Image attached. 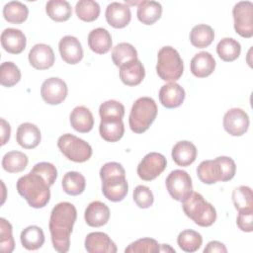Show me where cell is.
Wrapping results in <instances>:
<instances>
[{
  "mask_svg": "<svg viewBox=\"0 0 253 253\" xmlns=\"http://www.w3.org/2000/svg\"><path fill=\"white\" fill-rule=\"evenodd\" d=\"M205 253H214V252H219V253H226L227 249L224 244H222L219 241H211L208 243L206 248L204 249Z\"/></svg>",
  "mask_w": 253,
  "mask_h": 253,
  "instance_id": "cell-47",
  "label": "cell"
},
{
  "mask_svg": "<svg viewBox=\"0 0 253 253\" xmlns=\"http://www.w3.org/2000/svg\"><path fill=\"white\" fill-rule=\"evenodd\" d=\"M232 201L238 211L253 210L252 190L248 186H239L232 192Z\"/></svg>",
  "mask_w": 253,
  "mask_h": 253,
  "instance_id": "cell-39",
  "label": "cell"
},
{
  "mask_svg": "<svg viewBox=\"0 0 253 253\" xmlns=\"http://www.w3.org/2000/svg\"><path fill=\"white\" fill-rule=\"evenodd\" d=\"M84 218L89 226H103L109 221L110 210L106 204L100 201H94L87 206L84 212Z\"/></svg>",
  "mask_w": 253,
  "mask_h": 253,
  "instance_id": "cell-22",
  "label": "cell"
},
{
  "mask_svg": "<svg viewBox=\"0 0 253 253\" xmlns=\"http://www.w3.org/2000/svg\"><path fill=\"white\" fill-rule=\"evenodd\" d=\"M160 251V244L153 238H141L130 243L126 249V253H157Z\"/></svg>",
  "mask_w": 253,
  "mask_h": 253,
  "instance_id": "cell-43",
  "label": "cell"
},
{
  "mask_svg": "<svg viewBox=\"0 0 253 253\" xmlns=\"http://www.w3.org/2000/svg\"><path fill=\"white\" fill-rule=\"evenodd\" d=\"M99 115L101 120H123L125 107L116 100H108L100 105Z\"/></svg>",
  "mask_w": 253,
  "mask_h": 253,
  "instance_id": "cell-41",
  "label": "cell"
},
{
  "mask_svg": "<svg viewBox=\"0 0 253 253\" xmlns=\"http://www.w3.org/2000/svg\"><path fill=\"white\" fill-rule=\"evenodd\" d=\"M191 72L198 78L210 76L215 68V60L208 51H201L194 55L190 64Z\"/></svg>",
  "mask_w": 253,
  "mask_h": 253,
  "instance_id": "cell-23",
  "label": "cell"
},
{
  "mask_svg": "<svg viewBox=\"0 0 253 253\" xmlns=\"http://www.w3.org/2000/svg\"><path fill=\"white\" fill-rule=\"evenodd\" d=\"M77 211L73 204L61 202L53 207L49 217V231L53 248L65 253L70 248V235L76 221Z\"/></svg>",
  "mask_w": 253,
  "mask_h": 253,
  "instance_id": "cell-1",
  "label": "cell"
},
{
  "mask_svg": "<svg viewBox=\"0 0 253 253\" xmlns=\"http://www.w3.org/2000/svg\"><path fill=\"white\" fill-rule=\"evenodd\" d=\"M60 56L68 64H77L83 58V48L79 40L73 36H65L59 41Z\"/></svg>",
  "mask_w": 253,
  "mask_h": 253,
  "instance_id": "cell-16",
  "label": "cell"
},
{
  "mask_svg": "<svg viewBox=\"0 0 253 253\" xmlns=\"http://www.w3.org/2000/svg\"><path fill=\"white\" fill-rule=\"evenodd\" d=\"M236 172V165L228 156H218L213 160L202 161L197 167V175L204 184H214L231 180Z\"/></svg>",
  "mask_w": 253,
  "mask_h": 253,
  "instance_id": "cell-4",
  "label": "cell"
},
{
  "mask_svg": "<svg viewBox=\"0 0 253 253\" xmlns=\"http://www.w3.org/2000/svg\"><path fill=\"white\" fill-rule=\"evenodd\" d=\"M112 44L111 34L104 28L94 29L88 35V45L95 53H107L111 49Z\"/></svg>",
  "mask_w": 253,
  "mask_h": 253,
  "instance_id": "cell-26",
  "label": "cell"
},
{
  "mask_svg": "<svg viewBox=\"0 0 253 253\" xmlns=\"http://www.w3.org/2000/svg\"><path fill=\"white\" fill-rule=\"evenodd\" d=\"M63 191L70 196H78L82 194L86 187L85 177L76 171L67 172L61 182Z\"/></svg>",
  "mask_w": 253,
  "mask_h": 253,
  "instance_id": "cell-31",
  "label": "cell"
},
{
  "mask_svg": "<svg viewBox=\"0 0 253 253\" xmlns=\"http://www.w3.org/2000/svg\"><path fill=\"white\" fill-rule=\"evenodd\" d=\"M172 159L174 162L182 167L191 165L197 158L196 146L188 140L178 141L172 148Z\"/></svg>",
  "mask_w": 253,
  "mask_h": 253,
  "instance_id": "cell-24",
  "label": "cell"
},
{
  "mask_svg": "<svg viewBox=\"0 0 253 253\" xmlns=\"http://www.w3.org/2000/svg\"><path fill=\"white\" fill-rule=\"evenodd\" d=\"M1 44L7 52L12 54H19L26 47V36L19 29H5L1 34Z\"/></svg>",
  "mask_w": 253,
  "mask_h": 253,
  "instance_id": "cell-20",
  "label": "cell"
},
{
  "mask_svg": "<svg viewBox=\"0 0 253 253\" xmlns=\"http://www.w3.org/2000/svg\"><path fill=\"white\" fill-rule=\"evenodd\" d=\"M185 90L176 82L163 85L159 90V101L167 109L180 107L185 100Z\"/></svg>",
  "mask_w": 253,
  "mask_h": 253,
  "instance_id": "cell-18",
  "label": "cell"
},
{
  "mask_svg": "<svg viewBox=\"0 0 253 253\" xmlns=\"http://www.w3.org/2000/svg\"><path fill=\"white\" fill-rule=\"evenodd\" d=\"M133 201L138 208L148 209L154 202L153 193L147 186L138 185L133 190Z\"/></svg>",
  "mask_w": 253,
  "mask_h": 253,
  "instance_id": "cell-44",
  "label": "cell"
},
{
  "mask_svg": "<svg viewBox=\"0 0 253 253\" xmlns=\"http://www.w3.org/2000/svg\"><path fill=\"white\" fill-rule=\"evenodd\" d=\"M99 132L101 137L106 141H119L125 133L123 120H101Z\"/></svg>",
  "mask_w": 253,
  "mask_h": 253,
  "instance_id": "cell-28",
  "label": "cell"
},
{
  "mask_svg": "<svg viewBox=\"0 0 253 253\" xmlns=\"http://www.w3.org/2000/svg\"><path fill=\"white\" fill-rule=\"evenodd\" d=\"M47 16L55 22H65L72 14V8L67 1L50 0L45 5Z\"/></svg>",
  "mask_w": 253,
  "mask_h": 253,
  "instance_id": "cell-32",
  "label": "cell"
},
{
  "mask_svg": "<svg viewBox=\"0 0 253 253\" xmlns=\"http://www.w3.org/2000/svg\"><path fill=\"white\" fill-rule=\"evenodd\" d=\"M55 60L52 48L45 43L35 44L29 52L30 64L39 70L50 68Z\"/></svg>",
  "mask_w": 253,
  "mask_h": 253,
  "instance_id": "cell-15",
  "label": "cell"
},
{
  "mask_svg": "<svg viewBox=\"0 0 253 253\" xmlns=\"http://www.w3.org/2000/svg\"><path fill=\"white\" fill-rule=\"evenodd\" d=\"M167 160L158 152L146 154L137 166V175L144 181H152L157 178L166 168Z\"/></svg>",
  "mask_w": 253,
  "mask_h": 253,
  "instance_id": "cell-11",
  "label": "cell"
},
{
  "mask_svg": "<svg viewBox=\"0 0 253 253\" xmlns=\"http://www.w3.org/2000/svg\"><path fill=\"white\" fill-rule=\"evenodd\" d=\"M32 171L39 173L40 175H42L46 181L47 183L52 186L57 178V170L56 167L49 163V162H40L37 163L33 168Z\"/></svg>",
  "mask_w": 253,
  "mask_h": 253,
  "instance_id": "cell-45",
  "label": "cell"
},
{
  "mask_svg": "<svg viewBox=\"0 0 253 253\" xmlns=\"http://www.w3.org/2000/svg\"><path fill=\"white\" fill-rule=\"evenodd\" d=\"M75 13L84 22H93L100 15V6L93 0H80L76 3Z\"/></svg>",
  "mask_w": 253,
  "mask_h": 253,
  "instance_id": "cell-38",
  "label": "cell"
},
{
  "mask_svg": "<svg viewBox=\"0 0 253 253\" xmlns=\"http://www.w3.org/2000/svg\"><path fill=\"white\" fill-rule=\"evenodd\" d=\"M216 52L223 61L231 62L239 57L241 45L232 38H224L218 42L216 45Z\"/></svg>",
  "mask_w": 253,
  "mask_h": 253,
  "instance_id": "cell-33",
  "label": "cell"
},
{
  "mask_svg": "<svg viewBox=\"0 0 253 253\" xmlns=\"http://www.w3.org/2000/svg\"><path fill=\"white\" fill-rule=\"evenodd\" d=\"M182 208L185 214L199 226H211L216 219L214 207L207 202L200 193L192 192V194L182 202Z\"/></svg>",
  "mask_w": 253,
  "mask_h": 253,
  "instance_id": "cell-5",
  "label": "cell"
},
{
  "mask_svg": "<svg viewBox=\"0 0 253 253\" xmlns=\"http://www.w3.org/2000/svg\"><path fill=\"white\" fill-rule=\"evenodd\" d=\"M165 184L169 195L178 202H184L193 192L192 179L184 170L177 169L170 172Z\"/></svg>",
  "mask_w": 253,
  "mask_h": 253,
  "instance_id": "cell-9",
  "label": "cell"
},
{
  "mask_svg": "<svg viewBox=\"0 0 253 253\" xmlns=\"http://www.w3.org/2000/svg\"><path fill=\"white\" fill-rule=\"evenodd\" d=\"M214 40V32L212 28L206 24L195 26L190 33L191 43L198 48L208 47Z\"/></svg>",
  "mask_w": 253,
  "mask_h": 253,
  "instance_id": "cell-30",
  "label": "cell"
},
{
  "mask_svg": "<svg viewBox=\"0 0 253 253\" xmlns=\"http://www.w3.org/2000/svg\"><path fill=\"white\" fill-rule=\"evenodd\" d=\"M106 20L115 29L126 27L131 20L130 8L125 3L112 2L106 8Z\"/></svg>",
  "mask_w": 253,
  "mask_h": 253,
  "instance_id": "cell-14",
  "label": "cell"
},
{
  "mask_svg": "<svg viewBox=\"0 0 253 253\" xmlns=\"http://www.w3.org/2000/svg\"><path fill=\"white\" fill-rule=\"evenodd\" d=\"M234 30L242 38L250 39L253 36V3L240 1L232 9Z\"/></svg>",
  "mask_w": 253,
  "mask_h": 253,
  "instance_id": "cell-10",
  "label": "cell"
},
{
  "mask_svg": "<svg viewBox=\"0 0 253 253\" xmlns=\"http://www.w3.org/2000/svg\"><path fill=\"white\" fill-rule=\"evenodd\" d=\"M157 105L150 97H140L132 105L128 117L130 129L135 133L146 131L157 116Z\"/></svg>",
  "mask_w": 253,
  "mask_h": 253,
  "instance_id": "cell-6",
  "label": "cell"
},
{
  "mask_svg": "<svg viewBox=\"0 0 253 253\" xmlns=\"http://www.w3.org/2000/svg\"><path fill=\"white\" fill-rule=\"evenodd\" d=\"M28 156L21 151H9L2 158V167L8 173L22 172L28 165Z\"/></svg>",
  "mask_w": 253,
  "mask_h": 253,
  "instance_id": "cell-34",
  "label": "cell"
},
{
  "mask_svg": "<svg viewBox=\"0 0 253 253\" xmlns=\"http://www.w3.org/2000/svg\"><path fill=\"white\" fill-rule=\"evenodd\" d=\"M15 248L12 234V225L5 218H0V250L3 253H11Z\"/></svg>",
  "mask_w": 253,
  "mask_h": 253,
  "instance_id": "cell-42",
  "label": "cell"
},
{
  "mask_svg": "<svg viewBox=\"0 0 253 253\" xmlns=\"http://www.w3.org/2000/svg\"><path fill=\"white\" fill-rule=\"evenodd\" d=\"M16 139L21 147L25 149H33L41 142V130L32 123L21 124L17 128Z\"/></svg>",
  "mask_w": 253,
  "mask_h": 253,
  "instance_id": "cell-21",
  "label": "cell"
},
{
  "mask_svg": "<svg viewBox=\"0 0 253 253\" xmlns=\"http://www.w3.org/2000/svg\"><path fill=\"white\" fill-rule=\"evenodd\" d=\"M84 245L89 253H116L118 250L109 235L100 231L89 233L85 238Z\"/></svg>",
  "mask_w": 253,
  "mask_h": 253,
  "instance_id": "cell-17",
  "label": "cell"
},
{
  "mask_svg": "<svg viewBox=\"0 0 253 253\" xmlns=\"http://www.w3.org/2000/svg\"><path fill=\"white\" fill-rule=\"evenodd\" d=\"M162 14V6L156 1H141L137 6V19L144 25H153Z\"/></svg>",
  "mask_w": 253,
  "mask_h": 253,
  "instance_id": "cell-27",
  "label": "cell"
},
{
  "mask_svg": "<svg viewBox=\"0 0 253 253\" xmlns=\"http://www.w3.org/2000/svg\"><path fill=\"white\" fill-rule=\"evenodd\" d=\"M21 79L19 67L12 61H5L0 66V83L5 87L16 85Z\"/></svg>",
  "mask_w": 253,
  "mask_h": 253,
  "instance_id": "cell-40",
  "label": "cell"
},
{
  "mask_svg": "<svg viewBox=\"0 0 253 253\" xmlns=\"http://www.w3.org/2000/svg\"><path fill=\"white\" fill-rule=\"evenodd\" d=\"M136 58L137 51L134 46L128 42H120L113 48L112 59L115 65L118 67Z\"/></svg>",
  "mask_w": 253,
  "mask_h": 253,
  "instance_id": "cell-37",
  "label": "cell"
},
{
  "mask_svg": "<svg viewBox=\"0 0 253 253\" xmlns=\"http://www.w3.org/2000/svg\"><path fill=\"white\" fill-rule=\"evenodd\" d=\"M17 191L30 207L42 209L50 200V185L39 173L30 171L29 174L20 177L17 181Z\"/></svg>",
  "mask_w": 253,
  "mask_h": 253,
  "instance_id": "cell-2",
  "label": "cell"
},
{
  "mask_svg": "<svg viewBox=\"0 0 253 253\" xmlns=\"http://www.w3.org/2000/svg\"><path fill=\"white\" fill-rule=\"evenodd\" d=\"M177 243L183 251L193 253L200 249L202 246L203 237L199 232L195 230L186 229L179 233L177 237Z\"/></svg>",
  "mask_w": 253,
  "mask_h": 253,
  "instance_id": "cell-36",
  "label": "cell"
},
{
  "mask_svg": "<svg viewBox=\"0 0 253 253\" xmlns=\"http://www.w3.org/2000/svg\"><path fill=\"white\" fill-rule=\"evenodd\" d=\"M57 146L61 153L73 162L82 163L92 156V147L85 140L71 134L65 133L57 139Z\"/></svg>",
  "mask_w": 253,
  "mask_h": 253,
  "instance_id": "cell-8",
  "label": "cell"
},
{
  "mask_svg": "<svg viewBox=\"0 0 253 253\" xmlns=\"http://www.w3.org/2000/svg\"><path fill=\"white\" fill-rule=\"evenodd\" d=\"M145 70L141 61L136 58L120 66V79L126 86H136L144 79Z\"/></svg>",
  "mask_w": 253,
  "mask_h": 253,
  "instance_id": "cell-19",
  "label": "cell"
},
{
  "mask_svg": "<svg viewBox=\"0 0 253 253\" xmlns=\"http://www.w3.org/2000/svg\"><path fill=\"white\" fill-rule=\"evenodd\" d=\"M67 85L58 77H50L43 81L41 87L42 100L48 105H58L62 103L67 96Z\"/></svg>",
  "mask_w": 253,
  "mask_h": 253,
  "instance_id": "cell-13",
  "label": "cell"
},
{
  "mask_svg": "<svg viewBox=\"0 0 253 253\" xmlns=\"http://www.w3.org/2000/svg\"><path fill=\"white\" fill-rule=\"evenodd\" d=\"M29 15L28 7L19 1L8 2L3 8L4 19L12 24H21L25 22Z\"/></svg>",
  "mask_w": 253,
  "mask_h": 253,
  "instance_id": "cell-35",
  "label": "cell"
},
{
  "mask_svg": "<svg viewBox=\"0 0 253 253\" xmlns=\"http://www.w3.org/2000/svg\"><path fill=\"white\" fill-rule=\"evenodd\" d=\"M184 64L179 52L172 46L166 45L157 54L156 72L158 76L169 82L177 81L183 74Z\"/></svg>",
  "mask_w": 253,
  "mask_h": 253,
  "instance_id": "cell-7",
  "label": "cell"
},
{
  "mask_svg": "<svg viewBox=\"0 0 253 253\" xmlns=\"http://www.w3.org/2000/svg\"><path fill=\"white\" fill-rule=\"evenodd\" d=\"M71 126L78 132H89L94 126V118L91 111L85 106H77L70 113Z\"/></svg>",
  "mask_w": 253,
  "mask_h": 253,
  "instance_id": "cell-25",
  "label": "cell"
},
{
  "mask_svg": "<svg viewBox=\"0 0 253 253\" xmlns=\"http://www.w3.org/2000/svg\"><path fill=\"white\" fill-rule=\"evenodd\" d=\"M249 117L240 108L229 109L223 116V127L232 136L243 135L249 127Z\"/></svg>",
  "mask_w": 253,
  "mask_h": 253,
  "instance_id": "cell-12",
  "label": "cell"
},
{
  "mask_svg": "<svg viewBox=\"0 0 253 253\" xmlns=\"http://www.w3.org/2000/svg\"><path fill=\"white\" fill-rule=\"evenodd\" d=\"M1 122V145H4L8 142L11 134V126L4 119L0 120Z\"/></svg>",
  "mask_w": 253,
  "mask_h": 253,
  "instance_id": "cell-48",
  "label": "cell"
},
{
  "mask_svg": "<svg viewBox=\"0 0 253 253\" xmlns=\"http://www.w3.org/2000/svg\"><path fill=\"white\" fill-rule=\"evenodd\" d=\"M102 193L111 202L123 201L127 192L128 184L124 167L118 162H108L100 169Z\"/></svg>",
  "mask_w": 253,
  "mask_h": 253,
  "instance_id": "cell-3",
  "label": "cell"
},
{
  "mask_svg": "<svg viewBox=\"0 0 253 253\" xmlns=\"http://www.w3.org/2000/svg\"><path fill=\"white\" fill-rule=\"evenodd\" d=\"M253 210L238 211L236 224L238 228L244 232H251L253 230Z\"/></svg>",
  "mask_w": 253,
  "mask_h": 253,
  "instance_id": "cell-46",
  "label": "cell"
},
{
  "mask_svg": "<svg viewBox=\"0 0 253 253\" xmlns=\"http://www.w3.org/2000/svg\"><path fill=\"white\" fill-rule=\"evenodd\" d=\"M20 240L27 250H37L43 245L44 234L40 226L30 225L22 230Z\"/></svg>",
  "mask_w": 253,
  "mask_h": 253,
  "instance_id": "cell-29",
  "label": "cell"
}]
</instances>
